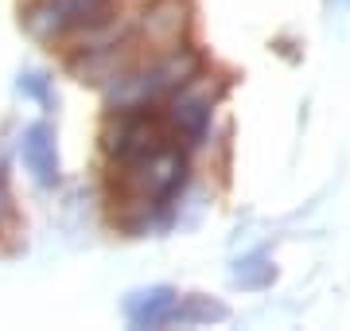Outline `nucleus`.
<instances>
[{
  "label": "nucleus",
  "instance_id": "0eeeda50",
  "mask_svg": "<svg viewBox=\"0 0 350 331\" xmlns=\"http://www.w3.org/2000/svg\"><path fill=\"white\" fill-rule=\"evenodd\" d=\"M4 211H8V195H4V183H0V218H4Z\"/></svg>",
  "mask_w": 350,
  "mask_h": 331
},
{
  "label": "nucleus",
  "instance_id": "f03ea898",
  "mask_svg": "<svg viewBox=\"0 0 350 331\" xmlns=\"http://www.w3.org/2000/svg\"><path fill=\"white\" fill-rule=\"evenodd\" d=\"M167 121L175 125L179 137H187L191 144H199L202 133H206V121H211V94L206 86H179L172 94V105H167Z\"/></svg>",
  "mask_w": 350,
  "mask_h": 331
},
{
  "label": "nucleus",
  "instance_id": "7ed1b4c3",
  "mask_svg": "<svg viewBox=\"0 0 350 331\" xmlns=\"http://www.w3.org/2000/svg\"><path fill=\"white\" fill-rule=\"evenodd\" d=\"M24 164L39 187L59 183V148H55V129L47 121H39L24 133Z\"/></svg>",
  "mask_w": 350,
  "mask_h": 331
},
{
  "label": "nucleus",
  "instance_id": "423d86ee",
  "mask_svg": "<svg viewBox=\"0 0 350 331\" xmlns=\"http://www.w3.org/2000/svg\"><path fill=\"white\" fill-rule=\"evenodd\" d=\"M20 90L31 94V98H39L43 105H51V90H47V78H43V75H24V78H20Z\"/></svg>",
  "mask_w": 350,
  "mask_h": 331
},
{
  "label": "nucleus",
  "instance_id": "6e6552de",
  "mask_svg": "<svg viewBox=\"0 0 350 331\" xmlns=\"http://www.w3.org/2000/svg\"><path fill=\"white\" fill-rule=\"evenodd\" d=\"M342 4H347V8H350V0H342Z\"/></svg>",
  "mask_w": 350,
  "mask_h": 331
},
{
  "label": "nucleus",
  "instance_id": "f257e3e1",
  "mask_svg": "<svg viewBox=\"0 0 350 331\" xmlns=\"http://www.w3.org/2000/svg\"><path fill=\"white\" fill-rule=\"evenodd\" d=\"M113 0H36L24 16V27L43 43L70 36V31H94L109 24Z\"/></svg>",
  "mask_w": 350,
  "mask_h": 331
},
{
  "label": "nucleus",
  "instance_id": "20e7f679",
  "mask_svg": "<svg viewBox=\"0 0 350 331\" xmlns=\"http://www.w3.org/2000/svg\"><path fill=\"white\" fill-rule=\"evenodd\" d=\"M175 308H179V296L175 289L167 284H152V289H140L125 300V316L129 323H137V328H163V323H172L175 319Z\"/></svg>",
  "mask_w": 350,
  "mask_h": 331
},
{
  "label": "nucleus",
  "instance_id": "39448f33",
  "mask_svg": "<svg viewBox=\"0 0 350 331\" xmlns=\"http://www.w3.org/2000/svg\"><path fill=\"white\" fill-rule=\"evenodd\" d=\"M183 31V4L179 0H160V4H152L148 12H144V36L148 43H163V47H172L175 39Z\"/></svg>",
  "mask_w": 350,
  "mask_h": 331
}]
</instances>
